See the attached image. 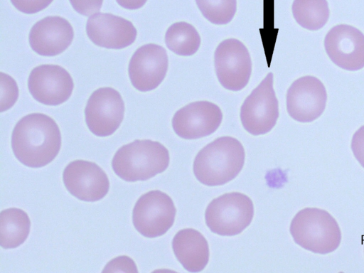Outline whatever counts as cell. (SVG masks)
<instances>
[{"mask_svg": "<svg viewBox=\"0 0 364 273\" xmlns=\"http://www.w3.org/2000/svg\"><path fill=\"white\" fill-rule=\"evenodd\" d=\"M61 134L50 117L32 113L21 118L11 135V148L16 159L31 168L43 167L58 155Z\"/></svg>", "mask_w": 364, "mask_h": 273, "instance_id": "obj_1", "label": "cell"}, {"mask_svg": "<svg viewBox=\"0 0 364 273\" xmlns=\"http://www.w3.org/2000/svg\"><path fill=\"white\" fill-rule=\"evenodd\" d=\"M245 152L240 141L231 136L217 138L197 154L193 161L194 174L208 186L223 185L241 171Z\"/></svg>", "mask_w": 364, "mask_h": 273, "instance_id": "obj_2", "label": "cell"}, {"mask_svg": "<svg viewBox=\"0 0 364 273\" xmlns=\"http://www.w3.org/2000/svg\"><path fill=\"white\" fill-rule=\"evenodd\" d=\"M168 149L158 141L136 139L121 146L112 161L114 172L127 182L146 181L169 164Z\"/></svg>", "mask_w": 364, "mask_h": 273, "instance_id": "obj_3", "label": "cell"}, {"mask_svg": "<svg viewBox=\"0 0 364 273\" xmlns=\"http://www.w3.org/2000/svg\"><path fill=\"white\" fill-rule=\"evenodd\" d=\"M289 231L297 245L316 254L332 252L341 242V231L336 219L318 208L299 210L291 222Z\"/></svg>", "mask_w": 364, "mask_h": 273, "instance_id": "obj_4", "label": "cell"}, {"mask_svg": "<svg viewBox=\"0 0 364 273\" xmlns=\"http://www.w3.org/2000/svg\"><path fill=\"white\" fill-rule=\"evenodd\" d=\"M253 215L252 200L243 193L232 192L213 199L207 206L205 219L213 232L233 236L247 228Z\"/></svg>", "mask_w": 364, "mask_h": 273, "instance_id": "obj_5", "label": "cell"}, {"mask_svg": "<svg viewBox=\"0 0 364 273\" xmlns=\"http://www.w3.org/2000/svg\"><path fill=\"white\" fill-rule=\"evenodd\" d=\"M279 117L278 100L269 73L245 100L240 109L244 129L252 135L264 134L272 129Z\"/></svg>", "mask_w": 364, "mask_h": 273, "instance_id": "obj_6", "label": "cell"}, {"mask_svg": "<svg viewBox=\"0 0 364 273\" xmlns=\"http://www.w3.org/2000/svg\"><path fill=\"white\" fill-rule=\"evenodd\" d=\"M176 209L171 197L154 190L143 194L134 205L132 221L143 236L154 238L165 234L173 225Z\"/></svg>", "mask_w": 364, "mask_h": 273, "instance_id": "obj_7", "label": "cell"}, {"mask_svg": "<svg viewBox=\"0 0 364 273\" xmlns=\"http://www.w3.org/2000/svg\"><path fill=\"white\" fill-rule=\"evenodd\" d=\"M214 63L218 79L225 89L239 91L247 85L252 60L247 48L239 40L222 41L215 51Z\"/></svg>", "mask_w": 364, "mask_h": 273, "instance_id": "obj_8", "label": "cell"}, {"mask_svg": "<svg viewBox=\"0 0 364 273\" xmlns=\"http://www.w3.org/2000/svg\"><path fill=\"white\" fill-rule=\"evenodd\" d=\"M124 104L119 92L106 87L94 91L85 109V122L97 136L112 135L124 118Z\"/></svg>", "mask_w": 364, "mask_h": 273, "instance_id": "obj_9", "label": "cell"}, {"mask_svg": "<svg viewBox=\"0 0 364 273\" xmlns=\"http://www.w3.org/2000/svg\"><path fill=\"white\" fill-rule=\"evenodd\" d=\"M327 93L322 82L314 76L296 80L287 93V109L289 116L300 122H310L323 112Z\"/></svg>", "mask_w": 364, "mask_h": 273, "instance_id": "obj_10", "label": "cell"}, {"mask_svg": "<svg viewBox=\"0 0 364 273\" xmlns=\"http://www.w3.org/2000/svg\"><path fill=\"white\" fill-rule=\"evenodd\" d=\"M324 48L339 68L350 71L364 68V34L355 27L346 24L332 27L325 37Z\"/></svg>", "mask_w": 364, "mask_h": 273, "instance_id": "obj_11", "label": "cell"}, {"mask_svg": "<svg viewBox=\"0 0 364 273\" xmlns=\"http://www.w3.org/2000/svg\"><path fill=\"white\" fill-rule=\"evenodd\" d=\"M28 87L33 97L46 105H58L70 97L74 83L69 73L58 65H41L28 77Z\"/></svg>", "mask_w": 364, "mask_h": 273, "instance_id": "obj_12", "label": "cell"}, {"mask_svg": "<svg viewBox=\"0 0 364 273\" xmlns=\"http://www.w3.org/2000/svg\"><path fill=\"white\" fill-rule=\"evenodd\" d=\"M63 180L67 190L75 198L88 202L103 198L109 182L105 172L95 163L75 160L64 169Z\"/></svg>", "mask_w": 364, "mask_h": 273, "instance_id": "obj_13", "label": "cell"}, {"mask_svg": "<svg viewBox=\"0 0 364 273\" xmlns=\"http://www.w3.org/2000/svg\"><path fill=\"white\" fill-rule=\"evenodd\" d=\"M168 55L161 46L149 43L139 48L129 64V75L132 85L141 92L156 88L168 70Z\"/></svg>", "mask_w": 364, "mask_h": 273, "instance_id": "obj_14", "label": "cell"}, {"mask_svg": "<svg viewBox=\"0 0 364 273\" xmlns=\"http://www.w3.org/2000/svg\"><path fill=\"white\" fill-rule=\"evenodd\" d=\"M223 113L210 102L198 101L178 109L172 119L175 133L186 139H196L213 134L221 124Z\"/></svg>", "mask_w": 364, "mask_h": 273, "instance_id": "obj_15", "label": "cell"}, {"mask_svg": "<svg viewBox=\"0 0 364 273\" xmlns=\"http://www.w3.org/2000/svg\"><path fill=\"white\" fill-rule=\"evenodd\" d=\"M86 33L95 45L122 49L132 44L137 31L131 21L108 13H96L89 17Z\"/></svg>", "mask_w": 364, "mask_h": 273, "instance_id": "obj_16", "label": "cell"}, {"mask_svg": "<svg viewBox=\"0 0 364 273\" xmlns=\"http://www.w3.org/2000/svg\"><path fill=\"white\" fill-rule=\"evenodd\" d=\"M74 31L71 24L60 16H47L31 28L29 44L38 55L55 56L71 44Z\"/></svg>", "mask_w": 364, "mask_h": 273, "instance_id": "obj_17", "label": "cell"}, {"mask_svg": "<svg viewBox=\"0 0 364 273\" xmlns=\"http://www.w3.org/2000/svg\"><path fill=\"white\" fill-rule=\"evenodd\" d=\"M175 256L188 272L202 271L209 260V247L205 237L198 230H179L172 240Z\"/></svg>", "mask_w": 364, "mask_h": 273, "instance_id": "obj_18", "label": "cell"}, {"mask_svg": "<svg viewBox=\"0 0 364 273\" xmlns=\"http://www.w3.org/2000/svg\"><path fill=\"white\" fill-rule=\"evenodd\" d=\"M31 221L21 209L11 208L0 214V243L5 249L16 248L23 244L30 232Z\"/></svg>", "mask_w": 364, "mask_h": 273, "instance_id": "obj_19", "label": "cell"}, {"mask_svg": "<svg viewBox=\"0 0 364 273\" xmlns=\"http://www.w3.org/2000/svg\"><path fill=\"white\" fill-rule=\"evenodd\" d=\"M291 9L296 21L310 31L321 28L330 15L326 0H294Z\"/></svg>", "mask_w": 364, "mask_h": 273, "instance_id": "obj_20", "label": "cell"}, {"mask_svg": "<svg viewBox=\"0 0 364 273\" xmlns=\"http://www.w3.org/2000/svg\"><path fill=\"white\" fill-rule=\"evenodd\" d=\"M165 43L168 48L176 55L189 56L198 50L200 37L192 25L177 22L167 29Z\"/></svg>", "mask_w": 364, "mask_h": 273, "instance_id": "obj_21", "label": "cell"}, {"mask_svg": "<svg viewBox=\"0 0 364 273\" xmlns=\"http://www.w3.org/2000/svg\"><path fill=\"white\" fill-rule=\"evenodd\" d=\"M196 2L203 16L218 25L230 22L237 9L236 0H196Z\"/></svg>", "mask_w": 364, "mask_h": 273, "instance_id": "obj_22", "label": "cell"}, {"mask_svg": "<svg viewBox=\"0 0 364 273\" xmlns=\"http://www.w3.org/2000/svg\"><path fill=\"white\" fill-rule=\"evenodd\" d=\"M1 112L12 107L18 95V90L15 80L9 75L1 73Z\"/></svg>", "mask_w": 364, "mask_h": 273, "instance_id": "obj_23", "label": "cell"}, {"mask_svg": "<svg viewBox=\"0 0 364 273\" xmlns=\"http://www.w3.org/2000/svg\"><path fill=\"white\" fill-rule=\"evenodd\" d=\"M53 0H11V4L19 11L34 14L49 6Z\"/></svg>", "mask_w": 364, "mask_h": 273, "instance_id": "obj_24", "label": "cell"}, {"mask_svg": "<svg viewBox=\"0 0 364 273\" xmlns=\"http://www.w3.org/2000/svg\"><path fill=\"white\" fill-rule=\"evenodd\" d=\"M102 272H137L138 270L132 259L127 256H121L107 263Z\"/></svg>", "mask_w": 364, "mask_h": 273, "instance_id": "obj_25", "label": "cell"}, {"mask_svg": "<svg viewBox=\"0 0 364 273\" xmlns=\"http://www.w3.org/2000/svg\"><path fill=\"white\" fill-rule=\"evenodd\" d=\"M73 9L80 14L90 16L98 12L103 0H69Z\"/></svg>", "mask_w": 364, "mask_h": 273, "instance_id": "obj_26", "label": "cell"}, {"mask_svg": "<svg viewBox=\"0 0 364 273\" xmlns=\"http://www.w3.org/2000/svg\"><path fill=\"white\" fill-rule=\"evenodd\" d=\"M350 148L356 160L364 168V125L353 135Z\"/></svg>", "mask_w": 364, "mask_h": 273, "instance_id": "obj_27", "label": "cell"}, {"mask_svg": "<svg viewBox=\"0 0 364 273\" xmlns=\"http://www.w3.org/2000/svg\"><path fill=\"white\" fill-rule=\"evenodd\" d=\"M119 6L129 9L135 10L143 6L147 0H116Z\"/></svg>", "mask_w": 364, "mask_h": 273, "instance_id": "obj_28", "label": "cell"}]
</instances>
